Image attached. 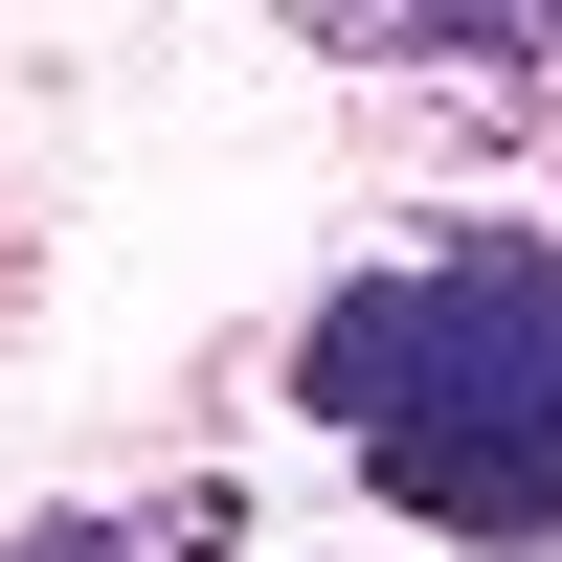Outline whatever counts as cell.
I'll use <instances>...</instances> for the list:
<instances>
[{"mask_svg":"<svg viewBox=\"0 0 562 562\" xmlns=\"http://www.w3.org/2000/svg\"><path fill=\"white\" fill-rule=\"evenodd\" d=\"M293 45H360V68H540L562 0H270Z\"/></svg>","mask_w":562,"mask_h":562,"instance_id":"2","label":"cell"},{"mask_svg":"<svg viewBox=\"0 0 562 562\" xmlns=\"http://www.w3.org/2000/svg\"><path fill=\"white\" fill-rule=\"evenodd\" d=\"M203 540H225V495L180 473V495H68V518H45L23 562H203Z\"/></svg>","mask_w":562,"mask_h":562,"instance_id":"3","label":"cell"},{"mask_svg":"<svg viewBox=\"0 0 562 562\" xmlns=\"http://www.w3.org/2000/svg\"><path fill=\"white\" fill-rule=\"evenodd\" d=\"M293 405L360 450V495L428 540H562V248L473 225V248L360 270L293 338Z\"/></svg>","mask_w":562,"mask_h":562,"instance_id":"1","label":"cell"}]
</instances>
